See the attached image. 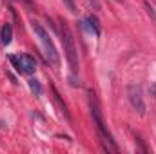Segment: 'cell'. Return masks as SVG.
I'll return each mask as SVG.
<instances>
[{
    "label": "cell",
    "mask_w": 156,
    "mask_h": 154,
    "mask_svg": "<svg viewBox=\"0 0 156 154\" xmlns=\"http://www.w3.org/2000/svg\"><path fill=\"white\" fill-rule=\"evenodd\" d=\"M87 98H89V109H91V114H93V121L98 129V134H100V142L104 145V149L107 152H118V147L111 136V132L107 131L105 123H104V118H102V107H100V102H98V96L94 91H89L87 93Z\"/></svg>",
    "instance_id": "obj_1"
},
{
    "label": "cell",
    "mask_w": 156,
    "mask_h": 154,
    "mask_svg": "<svg viewBox=\"0 0 156 154\" xmlns=\"http://www.w3.org/2000/svg\"><path fill=\"white\" fill-rule=\"evenodd\" d=\"M60 35H62V44H64V51L69 62V69H71V83L76 87L80 85L78 82V51L75 45V37L67 26L66 20H60Z\"/></svg>",
    "instance_id": "obj_2"
},
{
    "label": "cell",
    "mask_w": 156,
    "mask_h": 154,
    "mask_svg": "<svg viewBox=\"0 0 156 154\" xmlns=\"http://www.w3.org/2000/svg\"><path fill=\"white\" fill-rule=\"evenodd\" d=\"M33 31L37 33L40 44H42V47H44V54H45L47 64H51L53 67H58V65H60V58H58L56 47H55L53 40H51V37H49V33L40 26L38 22H33Z\"/></svg>",
    "instance_id": "obj_3"
},
{
    "label": "cell",
    "mask_w": 156,
    "mask_h": 154,
    "mask_svg": "<svg viewBox=\"0 0 156 154\" xmlns=\"http://www.w3.org/2000/svg\"><path fill=\"white\" fill-rule=\"evenodd\" d=\"M9 62L20 75H33L37 71V62L29 54H11Z\"/></svg>",
    "instance_id": "obj_4"
},
{
    "label": "cell",
    "mask_w": 156,
    "mask_h": 154,
    "mask_svg": "<svg viewBox=\"0 0 156 154\" xmlns=\"http://www.w3.org/2000/svg\"><path fill=\"white\" fill-rule=\"evenodd\" d=\"M127 94H129V102L133 105V109L142 116L145 113V102H144V94H142V87L140 85H129L127 89Z\"/></svg>",
    "instance_id": "obj_5"
},
{
    "label": "cell",
    "mask_w": 156,
    "mask_h": 154,
    "mask_svg": "<svg viewBox=\"0 0 156 154\" xmlns=\"http://www.w3.org/2000/svg\"><path fill=\"white\" fill-rule=\"evenodd\" d=\"M11 40H13V27H11V24H4L0 29V42L4 45H9Z\"/></svg>",
    "instance_id": "obj_6"
},
{
    "label": "cell",
    "mask_w": 156,
    "mask_h": 154,
    "mask_svg": "<svg viewBox=\"0 0 156 154\" xmlns=\"http://www.w3.org/2000/svg\"><path fill=\"white\" fill-rule=\"evenodd\" d=\"M87 24H89V29H91L96 37H100V22H98V18H96L94 15L87 16Z\"/></svg>",
    "instance_id": "obj_7"
},
{
    "label": "cell",
    "mask_w": 156,
    "mask_h": 154,
    "mask_svg": "<svg viewBox=\"0 0 156 154\" xmlns=\"http://www.w3.org/2000/svg\"><path fill=\"white\" fill-rule=\"evenodd\" d=\"M29 87H31V91H33V93H35L37 96H40V94H42V85H40L38 80L31 78V80H29Z\"/></svg>",
    "instance_id": "obj_8"
},
{
    "label": "cell",
    "mask_w": 156,
    "mask_h": 154,
    "mask_svg": "<svg viewBox=\"0 0 156 154\" xmlns=\"http://www.w3.org/2000/svg\"><path fill=\"white\" fill-rule=\"evenodd\" d=\"M144 5H145V9H147L149 16H151V18H153V20L156 22V11H154V7H153V5H151L149 2H144Z\"/></svg>",
    "instance_id": "obj_9"
},
{
    "label": "cell",
    "mask_w": 156,
    "mask_h": 154,
    "mask_svg": "<svg viewBox=\"0 0 156 154\" xmlns=\"http://www.w3.org/2000/svg\"><path fill=\"white\" fill-rule=\"evenodd\" d=\"M62 2H64V5H66V7H67V9H69L71 13H75V11H76V5H75V0H62Z\"/></svg>",
    "instance_id": "obj_10"
},
{
    "label": "cell",
    "mask_w": 156,
    "mask_h": 154,
    "mask_svg": "<svg viewBox=\"0 0 156 154\" xmlns=\"http://www.w3.org/2000/svg\"><path fill=\"white\" fill-rule=\"evenodd\" d=\"M153 91H154V93H156V87H154V89H153Z\"/></svg>",
    "instance_id": "obj_11"
}]
</instances>
